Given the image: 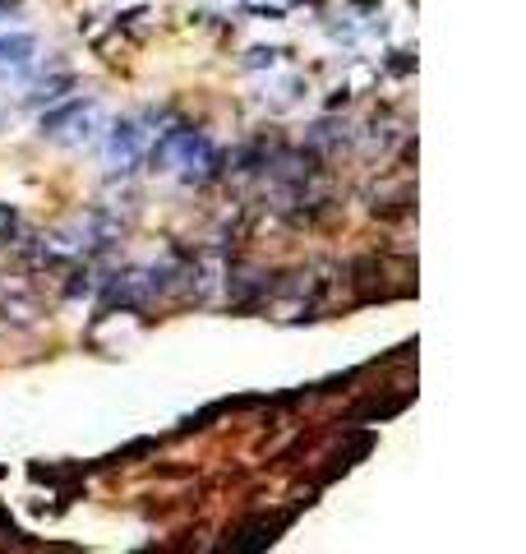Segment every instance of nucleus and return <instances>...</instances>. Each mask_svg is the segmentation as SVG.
I'll return each mask as SVG.
<instances>
[{"mask_svg": "<svg viewBox=\"0 0 526 554\" xmlns=\"http://www.w3.org/2000/svg\"><path fill=\"white\" fill-rule=\"evenodd\" d=\"M33 51V37H0V61H24Z\"/></svg>", "mask_w": 526, "mask_h": 554, "instance_id": "f03ea898", "label": "nucleus"}, {"mask_svg": "<svg viewBox=\"0 0 526 554\" xmlns=\"http://www.w3.org/2000/svg\"><path fill=\"white\" fill-rule=\"evenodd\" d=\"M139 153H144V130L134 121H120L116 130H111V144H107V162L116 171H134V162H139Z\"/></svg>", "mask_w": 526, "mask_h": 554, "instance_id": "f257e3e1", "label": "nucleus"}, {"mask_svg": "<svg viewBox=\"0 0 526 554\" xmlns=\"http://www.w3.org/2000/svg\"><path fill=\"white\" fill-rule=\"evenodd\" d=\"M5 236H14V213H5V208H0V241H5Z\"/></svg>", "mask_w": 526, "mask_h": 554, "instance_id": "7ed1b4c3", "label": "nucleus"}]
</instances>
